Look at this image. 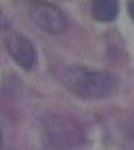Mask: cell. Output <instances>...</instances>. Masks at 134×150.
Listing matches in <instances>:
<instances>
[{
	"label": "cell",
	"mask_w": 134,
	"mask_h": 150,
	"mask_svg": "<svg viewBox=\"0 0 134 150\" xmlns=\"http://www.w3.org/2000/svg\"><path fill=\"white\" fill-rule=\"evenodd\" d=\"M128 9H129V14H130L132 19L134 20V1H130L128 4Z\"/></svg>",
	"instance_id": "5"
},
{
	"label": "cell",
	"mask_w": 134,
	"mask_h": 150,
	"mask_svg": "<svg viewBox=\"0 0 134 150\" xmlns=\"http://www.w3.org/2000/svg\"><path fill=\"white\" fill-rule=\"evenodd\" d=\"M1 143H3V137H1V133H0V148H1Z\"/></svg>",
	"instance_id": "6"
},
{
	"label": "cell",
	"mask_w": 134,
	"mask_h": 150,
	"mask_svg": "<svg viewBox=\"0 0 134 150\" xmlns=\"http://www.w3.org/2000/svg\"><path fill=\"white\" fill-rule=\"evenodd\" d=\"M62 81L75 95L90 100L107 98L118 88V79L112 73L83 65L67 68Z\"/></svg>",
	"instance_id": "1"
},
{
	"label": "cell",
	"mask_w": 134,
	"mask_h": 150,
	"mask_svg": "<svg viewBox=\"0 0 134 150\" xmlns=\"http://www.w3.org/2000/svg\"><path fill=\"white\" fill-rule=\"evenodd\" d=\"M6 48L14 62L19 64L21 68L26 70L34 68L36 63V49L28 38L19 34H13L8 38Z\"/></svg>",
	"instance_id": "3"
},
{
	"label": "cell",
	"mask_w": 134,
	"mask_h": 150,
	"mask_svg": "<svg viewBox=\"0 0 134 150\" xmlns=\"http://www.w3.org/2000/svg\"><path fill=\"white\" fill-rule=\"evenodd\" d=\"M29 16L41 30L50 34H60L68 26L64 13L49 3H34L29 9Z\"/></svg>",
	"instance_id": "2"
},
{
	"label": "cell",
	"mask_w": 134,
	"mask_h": 150,
	"mask_svg": "<svg viewBox=\"0 0 134 150\" xmlns=\"http://www.w3.org/2000/svg\"><path fill=\"white\" fill-rule=\"evenodd\" d=\"M91 15L99 23L113 21L118 15V3L114 0H99L91 4Z\"/></svg>",
	"instance_id": "4"
}]
</instances>
